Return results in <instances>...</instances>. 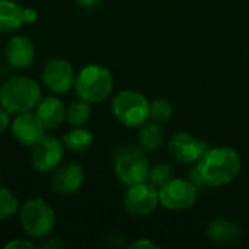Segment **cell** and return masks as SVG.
<instances>
[{
    "label": "cell",
    "mask_w": 249,
    "mask_h": 249,
    "mask_svg": "<svg viewBox=\"0 0 249 249\" xmlns=\"http://www.w3.org/2000/svg\"><path fill=\"white\" fill-rule=\"evenodd\" d=\"M175 175V171L171 165L168 163H156L155 166L150 168L149 171V178L150 182L156 187V188H162L165 184H168Z\"/></svg>",
    "instance_id": "22"
},
{
    "label": "cell",
    "mask_w": 249,
    "mask_h": 249,
    "mask_svg": "<svg viewBox=\"0 0 249 249\" xmlns=\"http://www.w3.org/2000/svg\"><path fill=\"white\" fill-rule=\"evenodd\" d=\"M207 238L217 245H231L242 238L241 226L226 219H214L207 226Z\"/></svg>",
    "instance_id": "16"
},
{
    "label": "cell",
    "mask_w": 249,
    "mask_h": 249,
    "mask_svg": "<svg viewBox=\"0 0 249 249\" xmlns=\"http://www.w3.org/2000/svg\"><path fill=\"white\" fill-rule=\"evenodd\" d=\"M139 146L144 150V153H152L159 150L165 143V131L160 123L156 121H146L140 125L139 134Z\"/></svg>",
    "instance_id": "18"
},
{
    "label": "cell",
    "mask_w": 249,
    "mask_h": 249,
    "mask_svg": "<svg viewBox=\"0 0 249 249\" xmlns=\"http://www.w3.org/2000/svg\"><path fill=\"white\" fill-rule=\"evenodd\" d=\"M25 25V7L15 0H0V31L13 32Z\"/></svg>",
    "instance_id": "17"
},
{
    "label": "cell",
    "mask_w": 249,
    "mask_h": 249,
    "mask_svg": "<svg viewBox=\"0 0 249 249\" xmlns=\"http://www.w3.org/2000/svg\"><path fill=\"white\" fill-rule=\"evenodd\" d=\"M41 98V86L29 76H12L0 86V107L10 115L32 111Z\"/></svg>",
    "instance_id": "2"
},
{
    "label": "cell",
    "mask_w": 249,
    "mask_h": 249,
    "mask_svg": "<svg viewBox=\"0 0 249 249\" xmlns=\"http://www.w3.org/2000/svg\"><path fill=\"white\" fill-rule=\"evenodd\" d=\"M124 209L130 216L146 217L150 216L159 203V190L152 182H139L130 185L124 196Z\"/></svg>",
    "instance_id": "7"
},
{
    "label": "cell",
    "mask_w": 249,
    "mask_h": 249,
    "mask_svg": "<svg viewBox=\"0 0 249 249\" xmlns=\"http://www.w3.org/2000/svg\"><path fill=\"white\" fill-rule=\"evenodd\" d=\"M0 178H1V172H0Z\"/></svg>",
    "instance_id": "30"
},
{
    "label": "cell",
    "mask_w": 249,
    "mask_h": 249,
    "mask_svg": "<svg viewBox=\"0 0 249 249\" xmlns=\"http://www.w3.org/2000/svg\"><path fill=\"white\" fill-rule=\"evenodd\" d=\"M76 3L86 10H93V9L99 7L102 0H76Z\"/></svg>",
    "instance_id": "27"
},
{
    "label": "cell",
    "mask_w": 249,
    "mask_h": 249,
    "mask_svg": "<svg viewBox=\"0 0 249 249\" xmlns=\"http://www.w3.org/2000/svg\"><path fill=\"white\" fill-rule=\"evenodd\" d=\"M6 249H19V248H34V242L25 241V239H13L4 245Z\"/></svg>",
    "instance_id": "25"
},
{
    "label": "cell",
    "mask_w": 249,
    "mask_h": 249,
    "mask_svg": "<svg viewBox=\"0 0 249 249\" xmlns=\"http://www.w3.org/2000/svg\"><path fill=\"white\" fill-rule=\"evenodd\" d=\"M209 143L190 136L185 131L177 133L171 137L168 143V150L172 158L181 163L198 162L203 155L209 150Z\"/></svg>",
    "instance_id": "11"
},
{
    "label": "cell",
    "mask_w": 249,
    "mask_h": 249,
    "mask_svg": "<svg viewBox=\"0 0 249 249\" xmlns=\"http://www.w3.org/2000/svg\"><path fill=\"white\" fill-rule=\"evenodd\" d=\"M64 156L63 140L54 136H44L31 147V163L35 171L48 174L55 171Z\"/></svg>",
    "instance_id": "9"
},
{
    "label": "cell",
    "mask_w": 249,
    "mask_h": 249,
    "mask_svg": "<svg viewBox=\"0 0 249 249\" xmlns=\"http://www.w3.org/2000/svg\"><path fill=\"white\" fill-rule=\"evenodd\" d=\"M93 140H95V137H93L92 131H89L88 128H83V127H74L73 130H70L69 133L64 134L63 144L66 149H69L71 152L83 153L92 147Z\"/></svg>",
    "instance_id": "19"
},
{
    "label": "cell",
    "mask_w": 249,
    "mask_h": 249,
    "mask_svg": "<svg viewBox=\"0 0 249 249\" xmlns=\"http://www.w3.org/2000/svg\"><path fill=\"white\" fill-rule=\"evenodd\" d=\"M198 190L190 179L172 178L159 188V203L166 210L181 212L193 207L197 201Z\"/></svg>",
    "instance_id": "8"
},
{
    "label": "cell",
    "mask_w": 249,
    "mask_h": 249,
    "mask_svg": "<svg viewBox=\"0 0 249 249\" xmlns=\"http://www.w3.org/2000/svg\"><path fill=\"white\" fill-rule=\"evenodd\" d=\"M174 114V107L169 101L166 99H155L150 102V109H149V118L156 123H165L171 120Z\"/></svg>",
    "instance_id": "23"
},
{
    "label": "cell",
    "mask_w": 249,
    "mask_h": 249,
    "mask_svg": "<svg viewBox=\"0 0 249 249\" xmlns=\"http://www.w3.org/2000/svg\"><path fill=\"white\" fill-rule=\"evenodd\" d=\"M20 204L18 197L6 187L0 185V220H7L19 213Z\"/></svg>",
    "instance_id": "21"
},
{
    "label": "cell",
    "mask_w": 249,
    "mask_h": 249,
    "mask_svg": "<svg viewBox=\"0 0 249 249\" xmlns=\"http://www.w3.org/2000/svg\"><path fill=\"white\" fill-rule=\"evenodd\" d=\"M19 222L29 238L44 239L55 226L57 216L54 209L42 198H31L19 209Z\"/></svg>",
    "instance_id": "4"
},
{
    "label": "cell",
    "mask_w": 249,
    "mask_h": 249,
    "mask_svg": "<svg viewBox=\"0 0 249 249\" xmlns=\"http://www.w3.org/2000/svg\"><path fill=\"white\" fill-rule=\"evenodd\" d=\"M92 104L83 101V99H77L73 101L69 107H67V112H66V120L70 125L73 127H83L92 117Z\"/></svg>",
    "instance_id": "20"
},
{
    "label": "cell",
    "mask_w": 249,
    "mask_h": 249,
    "mask_svg": "<svg viewBox=\"0 0 249 249\" xmlns=\"http://www.w3.org/2000/svg\"><path fill=\"white\" fill-rule=\"evenodd\" d=\"M83 182H85V172L82 166L70 162L55 169L51 179V187L57 194L73 196L83 187Z\"/></svg>",
    "instance_id": "13"
},
{
    "label": "cell",
    "mask_w": 249,
    "mask_h": 249,
    "mask_svg": "<svg viewBox=\"0 0 249 249\" xmlns=\"http://www.w3.org/2000/svg\"><path fill=\"white\" fill-rule=\"evenodd\" d=\"M188 179L197 187L198 191H207V190L210 188L209 182L204 179V177H203V174L200 172L198 166H194V168L188 172Z\"/></svg>",
    "instance_id": "24"
},
{
    "label": "cell",
    "mask_w": 249,
    "mask_h": 249,
    "mask_svg": "<svg viewBox=\"0 0 249 249\" xmlns=\"http://www.w3.org/2000/svg\"><path fill=\"white\" fill-rule=\"evenodd\" d=\"M74 90L77 98L89 104L104 102L114 90L112 73L104 66L89 64L76 74Z\"/></svg>",
    "instance_id": "3"
},
{
    "label": "cell",
    "mask_w": 249,
    "mask_h": 249,
    "mask_svg": "<svg viewBox=\"0 0 249 249\" xmlns=\"http://www.w3.org/2000/svg\"><path fill=\"white\" fill-rule=\"evenodd\" d=\"M45 127L32 111L16 114L10 123V131L15 140L26 147H32L39 139L45 136Z\"/></svg>",
    "instance_id": "12"
},
{
    "label": "cell",
    "mask_w": 249,
    "mask_h": 249,
    "mask_svg": "<svg viewBox=\"0 0 249 249\" xmlns=\"http://www.w3.org/2000/svg\"><path fill=\"white\" fill-rule=\"evenodd\" d=\"M67 108L63 104V101L54 95L42 96L41 101L36 105L35 114L44 124L47 130H54L61 125V123L66 120Z\"/></svg>",
    "instance_id": "15"
},
{
    "label": "cell",
    "mask_w": 249,
    "mask_h": 249,
    "mask_svg": "<svg viewBox=\"0 0 249 249\" xmlns=\"http://www.w3.org/2000/svg\"><path fill=\"white\" fill-rule=\"evenodd\" d=\"M114 117L125 127H140L149 120L150 102L137 90H121L115 95L111 104Z\"/></svg>",
    "instance_id": "6"
},
{
    "label": "cell",
    "mask_w": 249,
    "mask_h": 249,
    "mask_svg": "<svg viewBox=\"0 0 249 249\" xmlns=\"http://www.w3.org/2000/svg\"><path fill=\"white\" fill-rule=\"evenodd\" d=\"M41 248L57 249V248H64V245H63L61 242H58L57 239H48V241H45V242L41 245Z\"/></svg>",
    "instance_id": "29"
},
{
    "label": "cell",
    "mask_w": 249,
    "mask_h": 249,
    "mask_svg": "<svg viewBox=\"0 0 249 249\" xmlns=\"http://www.w3.org/2000/svg\"><path fill=\"white\" fill-rule=\"evenodd\" d=\"M130 248H150V249H158V245L149 239H139L136 242H133L130 245Z\"/></svg>",
    "instance_id": "28"
},
{
    "label": "cell",
    "mask_w": 249,
    "mask_h": 249,
    "mask_svg": "<svg viewBox=\"0 0 249 249\" xmlns=\"http://www.w3.org/2000/svg\"><path fill=\"white\" fill-rule=\"evenodd\" d=\"M41 77L44 85L53 93L61 95L74 88L76 73L70 61L64 58H51L45 63Z\"/></svg>",
    "instance_id": "10"
},
{
    "label": "cell",
    "mask_w": 249,
    "mask_h": 249,
    "mask_svg": "<svg viewBox=\"0 0 249 249\" xmlns=\"http://www.w3.org/2000/svg\"><path fill=\"white\" fill-rule=\"evenodd\" d=\"M210 187H223L233 182L242 168L239 153L228 146L209 149L197 163Z\"/></svg>",
    "instance_id": "1"
},
{
    "label": "cell",
    "mask_w": 249,
    "mask_h": 249,
    "mask_svg": "<svg viewBox=\"0 0 249 249\" xmlns=\"http://www.w3.org/2000/svg\"><path fill=\"white\" fill-rule=\"evenodd\" d=\"M35 58V45L25 35L12 36L4 47V60L15 70H23Z\"/></svg>",
    "instance_id": "14"
},
{
    "label": "cell",
    "mask_w": 249,
    "mask_h": 249,
    "mask_svg": "<svg viewBox=\"0 0 249 249\" xmlns=\"http://www.w3.org/2000/svg\"><path fill=\"white\" fill-rule=\"evenodd\" d=\"M150 165L144 156V150L139 146H123L114 155L115 177L124 185L130 187L149 178Z\"/></svg>",
    "instance_id": "5"
},
{
    "label": "cell",
    "mask_w": 249,
    "mask_h": 249,
    "mask_svg": "<svg viewBox=\"0 0 249 249\" xmlns=\"http://www.w3.org/2000/svg\"><path fill=\"white\" fill-rule=\"evenodd\" d=\"M10 114L0 107V134H3L10 127Z\"/></svg>",
    "instance_id": "26"
}]
</instances>
